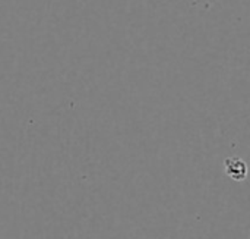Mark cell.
I'll return each mask as SVG.
<instances>
[{"instance_id":"obj_1","label":"cell","mask_w":250,"mask_h":239,"mask_svg":"<svg viewBox=\"0 0 250 239\" xmlns=\"http://www.w3.org/2000/svg\"><path fill=\"white\" fill-rule=\"evenodd\" d=\"M224 169H226V173L233 181H237V182L245 181L246 176H248V166L239 157H229V159H226L224 160Z\"/></svg>"}]
</instances>
